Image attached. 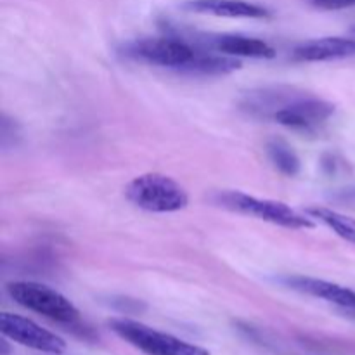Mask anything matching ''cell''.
<instances>
[{
  "instance_id": "obj_8",
  "label": "cell",
  "mask_w": 355,
  "mask_h": 355,
  "mask_svg": "<svg viewBox=\"0 0 355 355\" xmlns=\"http://www.w3.org/2000/svg\"><path fill=\"white\" fill-rule=\"evenodd\" d=\"M279 281L284 286L298 291V293L309 295V297L329 302V304L345 309V311L355 312V291L350 288L340 286L331 281L315 279V277L307 276H284Z\"/></svg>"
},
{
  "instance_id": "obj_14",
  "label": "cell",
  "mask_w": 355,
  "mask_h": 355,
  "mask_svg": "<svg viewBox=\"0 0 355 355\" xmlns=\"http://www.w3.org/2000/svg\"><path fill=\"white\" fill-rule=\"evenodd\" d=\"M309 2H311L312 6L319 7V9L326 10H340L355 6V0H309Z\"/></svg>"
},
{
  "instance_id": "obj_6",
  "label": "cell",
  "mask_w": 355,
  "mask_h": 355,
  "mask_svg": "<svg viewBox=\"0 0 355 355\" xmlns=\"http://www.w3.org/2000/svg\"><path fill=\"white\" fill-rule=\"evenodd\" d=\"M0 331L6 338L38 352L51 355H62L66 352V342L61 336L23 315L3 312L0 315Z\"/></svg>"
},
{
  "instance_id": "obj_1",
  "label": "cell",
  "mask_w": 355,
  "mask_h": 355,
  "mask_svg": "<svg viewBox=\"0 0 355 355\" xmlns=\"http://www.w3.org/2000/svg\"><path fill=\"white\" fill-rule=\"evenodd\" d=\"M214 203L229 211L255 217L259 220L269 222V224L279 225L284 229L307 231V229L315 227V222L311 215L300 214L283 201L257 198L243 193V191H218L214 196Z\"/></svg>"
},
{
  "instance_id": "obj_7",
  "label": "cell",
  "mask_w": 355,
  "mask_h": 355,
  "mask_svg": "<svg viewBox=\"0 0 355 355\" xmlns=\"http://www.w3.org/2000/svg\"><path fill=\"white\" fill-rule=\"evenodd\" d=\"M335 104L314 96H297L284 104L272 116L283 127L298 132H312L326 123L335 114Z\"/></svg>"
},
{
  "instance_id": "obj_2",
  "label": "cell",
  "mask_w": 355,
  "mask_h": 355,
  "mask_svg": "<svg viewBox=\"0 0 355 355\" xmlns=\"http://www.w3.org/2000/svg\"><path fill=\"white\" fill-rule=\"evenodd\" d=\"M125 196L134 207L151 214H175L189 205L187 191L165 173H142L125 187Z\"/></svg>"
},
{
  "instance_id": "obj_11",
  "label": "cell",
  "mask_w": 355,
  "mask_h": 355,
  "mask_svg": "<svg viewBox=\"0 0 355 355\" xmlns=\"http://www.w3.org/2000/svg\"><path fill=\"white\" fill-rule=\"evenodd\" d=\"M210 47L232 58L272 59L276 55V49L272 45L260 38L245 37V35H217L210 38Z\"/></svg>"
},
{
  "instance_id": "obj_10",
  "label": "cell",
  "mask_w": 355,
  "mask_h": 355,
  "mask_svg": "<svg viewBox=\"0 0 355 355\" xmlns=\"http://www.w3.org/2000/svg\"><path fill=\"white\" fill-rule=\"evenodd\" d=\"M184 7L191 12L232 19H262L270 16L266 7L248 0H189Z\"/></svg>"
},
{
  "instance_id": "obj_4",
  "label": "cell",
  "mask_w": 355,
  "mask_h": 355,
  "mask_svg": "<svg viewBox=\"0 0 355 355\" xmlns=\"http://www.w3.org/2000/svg\"><path fill=\"white\" fill-rule=\"evenodd\" d=\"M110 328L121 340L146 355H210L203 347L184 342L177 336L158 331L132 319H113L110 321Z\"/></svg>"
},
{
  "instance_id": "obj_12",
  "label": "cell",
  "mask_w": 355,
  "mask_h": 355,
  "mask_svg": "<svg viewBox=\"0 0 355 355\" xmlns=\"http://www.w3.org/2000/svg\"><path fill=\"white\" fill-rule=\"evenodd\" d=\"M305 214L311 215L312 218H315V220H319L321 224H324L326 227L331 229L336 236H340V238L345 239V241L355 245V218L354 217L340 214V211L331 210V208L319 207V205L309 207L307 210H305Z\"/></svg>"
},
{
  "instance_id": "obj_9",
  "label": "cell",
  "mask_w": 355,
  "mask_h": 355,
  "mask_svg": "<svg viewBox=\"0 0 355 355\" xmlns=\"http://www.w3.org/2000/svg\"><path fill=\"white\" fill-rule=\"evenodd\" d=\"M355 55V38L322 37L307 40L291 51V58L298 62H322Z\"/></svg>"
},
{
  "instance_id": "obj_5",
  "label": "cell",
  "mask_w": 355,
  "mask_h": 355,
  "mask_svg": "<svg viewBox=\"0 0 355 355\" xmlns=\"http://www.w3.org/2000/svg\"><path fill=\"white\" fill-rule=\"evenodd\" d=\"M7 293L17 305L54 322L73 324L80 319V312L73 302L45 284L33 281H14L7 284Z\"/></svg>"
},
{
  "instance_id": "obj_13",
  "label": "cell",
  "mask_w": 355,
  "mask_h": 355,
  "mask_svg": "<svg viewBox=\"0 0 355 355\" xmlns=\"http://www.w3.org/2000/svg\"><path fill=\"white\" fill-rule=\"evenodd\" d=\"M267 156H269L274 168L283 173V175L295 177L300 173V158L293 151V148L288 142H284L283 139H270L267 142Z\"/></svg>"
},
{
  "instance_id": "obj_3",
  "label": "cell",
  "mask_w": 355,
  "mask_h": 355,
  "mask_svg": "<svg viewBox=\"0 0 355 355\" xmlns=\"http://www.w3.org/2000/svg\"><path fill=\"white\" fill-rule=\"evenodd\" d=\"M120 52L132 61L186 71L198 49L179 37H155L127 42L121 45Z\"/></svg>"
},
{
  "instance_id": "obj_15",
  "label": "cell",
  "mask_w": 355,
  "mask_h": 355,
  "mask_svg": "<svg viewBox=\"0 0 355 355\" xmlns=\"http://www.w3.org/2000/svg\"><path fill=\"white\" fill-rule=\"evenodd\" d=\"M352 31H354V33H355V26H354V28H352Z\"/></svg>"
}]
</instances>
